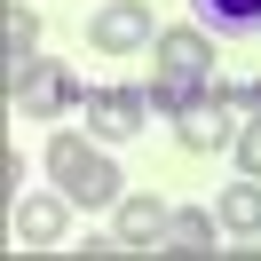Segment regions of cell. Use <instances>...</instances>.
<instances>
[{"label": "cell", "mask_w": 261, "mask_h": 261, "mask_svg": "<svg viewBox=\"0 0 261 261\" xmlns=\"http://www.w3.org/2000/svg\"><path fill=\"white\" fill-rule=\"evenodd\" d=\"M48 174H56V190L71 206H119V166L95 143H80V135H56L48 143Z\"/></svg>", "instance_id": "1"}, {"label": "cell", "mask_w": 261, "mask_h": 261, "mask_svg": "<svg viewBox=\"0 0 261 261\" xmlns=\"http://www.w3.org/2000/svg\"><path fill=\"white\" fill-rule=\"evenodd\" d=\"M206 71H214V48L198 32H159V103H190L198 87H206Z\"/></svg>", "instance_id": "2"}, {"label": "cell", "mask_w": 261, "mask_h": 261, "mask_svg": "<svg viewBox=\"0 0 261 261\" xmlns=\"http://www.w3.org/2000/svg\"><path fill=\"white\" fill-rule=\"evenodd\" d=\"M87 32H95V48H103V56H127V48H143V40H159V24H150L143 0H103Z\"/></svg>", "instance_id": "3"}, {"label": "cell", "mask_w": 261, "mask_h": 261, "mask_svg": "<svg viewBox=\"0 0 261 261\" xmlns=\"http://www.w3.org/2000/svg\"><path fill=\"white\" fill-rule=\"evenodd\" d=\"M80 111H87V127L95 135H143V95H127V87H95V95H80Z\"/></svg>", "instance_id": "4"}, {"label": "cell", "mask_w": 261, "mask_h": 261, "mask_svg": "<svg viewBox=\"0 0 261 261\" xmlns=\"http://www.w3.org/2000/svg\"><path fill=\"white\" fill-rule=\"evenodd\" d=\"M182 143H190V150L238 143V127H229V95H190V103H182Z\"/></svg>", "instance_id": "5"}, {"label": "cell", "mask_w": 261, "mask_h": 261, "mask_svg": "<svg viewBox=\"0 0 261 261\" xmlns=\"http://www.w3.org/2000/svg\"><path fill=\"white\" fill-rule=\"evenodd\" d=\"M64 103H71V80H64L56 64H32V71L16 80V111H24V119H56Z\"/></svg>", "instance_id": "6"}, {"label": "cell", "mask_w": 261, "mask_h": 261, "mask_svg": "<svg viewBox=\"0 0 261 261\" xmlns=\"http://www.w3.org/2000/svg\"><path fill=\"white\" fill-rule=\"evenodd\" d=\"M64 206H71L64 190H56V198H24V206H16V238L24 245H56V238H64Z\"/></svg>", "instance_id": "7"}, {"label": "cell", "mask_w": 261, "mask_h": 261, "mask_svg": "<svg viewBox=\"0 0 261 261\" xmlns=\"http://www.w3.org/2000/svg\"><path fill=\"white\" fill-rule=\"evenodd\" d=\"M159 253H182V261L214 253V222H206V214H166V229H159Z\"/></svg>", "instance_id": "8"}, {"label": "cell", "mask_w": 261, "mask_h": 261, "mask_svg": "<svg viewBox=\"0 0 261 261\" xmlns=\"http://www.w3.org/2000/svg\"><path fill=\"white\" fill-rule=\"evenodd\" d=\"M0 48H8V87H16L24 71L40 64V56H32V48H40V24L24 16V8H8V24H0Z\"/></svg>", "instance_id": "9"}, {"label": "cell", "mask_w": 261, "mask_h": 261, "mask_svg": "<svg viewBox=\"0 0 261 261\" xmlns=\"http://www.w3.org/2000/svg\"><path fill=\"white\" fill-rule=\"evenodd\" d=\"M159 229H166V206H159V198H119V238H127V245H159Z\"/></svg>", "instance_id": "10"}, {"label": "cell", "mask_w": 261, "mask_h": 261, "mask_svg": "<svg viewBox=\"0 0 261 261\" xmlns=\"http://www.w3.org/2000/svg\"><path fill=\"white\" fill-rule=\"evenodd\" d=\"M214 32H261V0H190Z\"/></svg>", "instance_id": "11"}, {"label": "cell", "mask_w": 261, "mask_h": 261, "mask_svg": "<svg viewBox=\"0 0 261 261\" xmlns=\"http://www.w3.org/2000/svg\"><path fill=\"white\" fill-rule=\"evenodd\" d=\"M222 222L229 229H261V174H245V182L222 190Z\"/></svg>", "instance_id": "12"}, {"label": "cell", "mask_w": 261, "mask_h": 261, "mask_svg": "<svg viewBox=\"0 0 261 261\" xmlns=\"http://www.w3.org/2000/svg\"><path fill=\"white\" fill-rule=\"evenodd\" d=\"M238 166H245V174H261V119L238 135Z\"/></svg>", "instance_id": "13"}, {"label": "cell", "mask_w": 261, "mask_h": 261, "mask_svg": "<svg viewBox=\"0 0 261 261\" xmlns=\"http://www.w3.org/2000/svg\"><path fill=\"white\" fill-rule=\"evenodd\" d=\"M245 103H253V111H261V80H253V95H245Z\"/></svg>", "instance_id": "14"}]
</instances>
